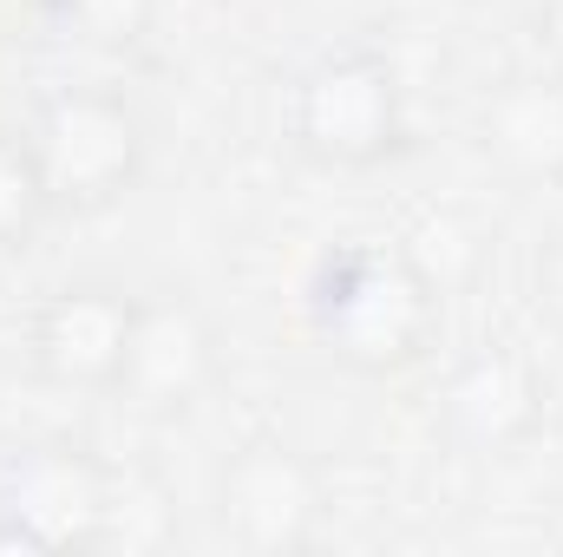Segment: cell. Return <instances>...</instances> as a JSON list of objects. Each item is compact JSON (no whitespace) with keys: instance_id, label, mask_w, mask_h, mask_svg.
Returning <instances> with one entry per match:
<instances>
[{"instance_id":"6da1fadb","label":"cell","mask_w":563,"mask_h":557,"mask_svg":"<svg viewBox=\"0 0 563 557\" xmlns=\"http://www.w3.org/2000/svg\"><path fill=\"white\" fill-rule=\"evenodd\" d=\"M439 282L394 243H341L308 276V328L354 374H407L439 341Z\"/></svg>"},{"instance_id":"7a4b0ae2","label":"cell","mask_w":563,"mask_h":557,"mask_svg":"<svg viewBox=\"0 0 563 557\" xmlns=\"http://www.w3.org/2000/svg\"><path fill=\"white\" fill-rule=\"evenodd\" d=\"M26 151H33V171L46 184V204L92 217V210H112L119 197L139 190L151 139H144V119L125 92L59 86L33 106Z\"/></svg>"},{"instance_id":"3957f363","label":"cell","mask_w":563,"mask_h":557,"mask_svg":"<svg viewBox=\"0 0 563 557\" xmlns=\"http://www.w3.org/2000/svg\"><path fill=\"white\" fill-rule=\"evenodd\" d=\"M288 144L321 171H374L407 151V92L387 53H321L288 92Z\"/></svg>"},{"instance_id":"277c9868","label":"cell","mask_w":563,"mask_h":557,"mask_svg":"<svg viewBox=\"0 0 563 557\" xmlns=\"http://www.w3.org/2000/svg\"><path fill=\"white\" fill-rule=\"evenodd\" d=\"M112 472L73 439H33L0 459V551H92Z\"/></svg>"},{"instance_id":"5b68a950","label":"cell","mask_w":563,"mask_h":557,"mask_svg":"<svg viewBox=\"0 0 563 557\" xmlns=\"http://www.w3.org/2000/svg\"><path fill=\"white\" fill-rule=\"evenodd\" d=\"M321 472L282 439H250L217 472V532L250 557L308 551L321 532Z\"/></svg>"},{"instance_id":"8992f818","label":"cell","mask_w":563,"mask_h":557,"mask_svg":"<svg viewBox=\"0 0 563 557\" xmlns=\"http://www.w3.org/2000/svg\"><path fill=\"white\" fill-rule=\"evenodd\" d=\"M217 328L210 315L164 288V295H139V315H132V341H125V368L112 381V394L151 419H177L190 414L210 387H217Z\"/></svg>"},{"instance_id":"52a82bcc","label":"cell","mask_w":563,"mask_h":557,"mask_svg":"<svg viewBox=\"0 0 563 557\" xmlns=\"http://www.w3.org/2000/svg\"><path fill=\"white\" fill-rule=\"evenodd\" d=\"M132 315L139 295L106 276L59 282L26 328V354L40 368V381L53 387H79V394H112L119 368H125V341H132Z\"/></svg>"},{"instance_id":"ba28073f","label":"cell","mask_w":563,"mask_h":557,"mask_svg":"<svg viewBox=\"0 0 563 557\" xmlns=\"http://www.w3.org/2000/svg\"><path fill=\"white\" fill-rule=\"evenodd\" d=\"M472 132H478V151L498 177H511L525 190L563 184V73L538 59L531 73L498 79L485 92Z\"/></svg>"},{"instance_id":"9c48e42d","label":"cell","mask_w":563,"mask_h":557,"mask_svg":"<svg viewBox=\"0 0 563 557\" xmlns=\"http://www.w3.org/2000/svg\"><path fill=\"white\" fill-rule=\"evenodd\" d=\"M445 419L452 433L472 446V452H518L538 426H544V381L525 354L511 348H478L452 368V387H445Z\"/></svg>"},{"instance_id":"30bf717a","label":"cell","mask_w":563,"mask_h":557,"mask_svg":"<svg viewBox=\"0 0 563 557\" xmlns=\"http://www.w3.org/2000/svg\"><path fill=\"white\" fill-rule=\"evenodd\" d=\"M40 7L66 40L99 53H132L157 20V0H40Z\"/></svg>"},{"instance_id":"8fae6325","label":"cell","mask_w":563,"mask_h":557,"mask_svg":"<svg viewBox=\"0 0 563 557\" xmlns=\"http://www.w3.org/2000/svg\"><path fill=\"white\" fill-rule=\"evenodd\" d=\"M46 217H53V204H46V184L33 171L26 132H0V256L26 250Z\"/></svg>"},{"instance_id":"7c38bea8","label":"cell","mask_w":563,"mask_h":557,"mask_svg":"<svg viewBox=\"0 0 563 557\" xmlns=\"http://www.w3.org/2000/svg\"><path fill=\"white\" fill-rule=\"evenodd\" d=\"M164 538H170V505H157V492H144V485L112 472V499H106L92 551H157Z\"/></svg>"},{"instance_id":"4fadbf2b","label":"cell","mask_w":563,"mask_h":557,"mask_svg":"<svg viewBox=\"0 0 563 557\" xmlns=\"http://www.w3.org/2000/svg\"><path fill=\"white\" fill-rule=\"evenodd\" d=\"M531 302H538V315L551 321V335L563 341V230L544 237V250H538V263H531Z\"/></svg>"},{"instance_id":"5bb4252c","label":"cell","mask_w":563,"mask_h":557,"mask_svg":"<svg viewBox=\"0 0 563 557\" xmlns=\"http://www.w3.org/2000/svg\"><path fill=\"white\" fill-rule=\"evenodd\" d=\"M538 53L551 73H563V0H538Z\"/></svg>"}]
</instances>
